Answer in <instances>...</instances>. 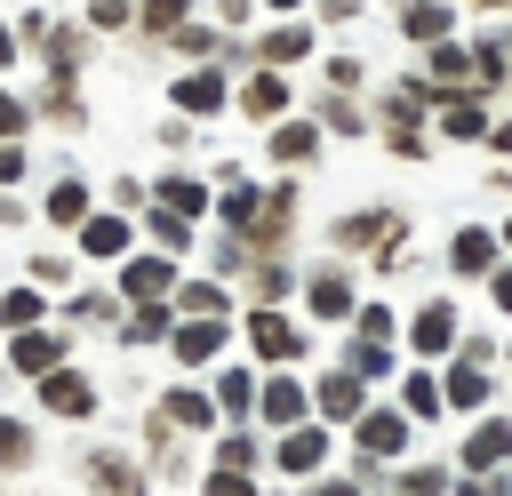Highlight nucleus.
Listing matches in <instances>:
<instances>
[{
  "instance_id": "obj_1",
  "label": "nucleus",
  "mask_w": 512,
  "mask_h": 496,
  "mask_svg": "<svg viewBox=\"0 0 512 496\" xmlns=\"http://www.w3.org/2000/svg\"><path fill=\"white\" fill-rule=\"evenodd\" d=\"M312 48H320V24H312V16H280L272 32L248 40V64H272V72H280V64H304Z\"/></svg>"
},
{
  "instance_id": "obj_2",
  "label": "nucleus",
  "mask_w": 512,
  "mask_h": 496,
  "mask_svg": "<svg viewBox=\"0 0 512 496\" xmlns=\"http://www.w3.org/2000/svg\"><path fill=\"white\" fill-rule=\"evenodd\" d=\"M352 440H360V472H376V464H392V456L408 448V416H392V408H360Z\"/></svg>"
},
{
  "instance_id": "obj_3",
  "label": "nucleus",
  "mask_w": 512,
  "mask_h": 496,
  "mask_svg": "<svg viewBox=\"0 0 512 496\" xmlns=\"http://www.w3.org/2000/svg\"><path fill=\"white\" fill-rule=\"evenodd\" d=\"M424 88L432 96H472V48L464 40H432L424 48Z\"/></svg>"
},
{
  "instance_id": "obj_4",
  "label": "nucleus",
  "mask_w": 512,
  "mask_h": 496,
  "mask_svg": "<svg viewBox=\"0 0 512 496\" xmlns=\"http://www.w3.org/2000/svg\"><path fill=\"white\" fill-rule=\"evenodd\" d=\"M168 104L208 120V112H224V104H232V80H224V72H208V64H200V72H176V80H168Z\"/></svg>"
},
{
  "instance_id": "obj_5",
  "label": "nucleus",
  "mask_w": 512,
  "mask_h": 496,
  "mask_svg": "<svg viewBox=\"0 0 512 496\" xmlns=\"http://www.w3.org/2000/svg\"><path fill=\"white\" fill-rule=\"evenodd\" d=\"M232 104H240L248 120H288V80H280L272 64H248V80L232 88Z\"/></svg>"
},
{
  "instance_id": "obj_6",
  "label": "nucleus",
  "mask_w": 512,
  "mask_h": 496,
  "mask_svg": "<svg viewBox=\"0 0 512 496\" xmlns=\"http://www.w3.org/2000/svg\"><path fill=\"white\" fill-rule=\"evenodd\" d=\"M248 344H256V360H296L304 352V328L264 304V312H248Z\"/></svg>"
},
{
  "instance_id": "obj_7",
  "label": "nucleus",
  "mask_w": 512,
  "mask_h": 496,
  "mask_svg": "<svg viewBox=\"0 0 512 496\" xmlns=\"http://www.w3.org/2000/svg\"><path fill=\"white\" fill-rule=\"evenodd\" d=\"M40 408H48V416H96V384H88L80 368H48V376H40Z\"/></svg>"
},
{
  "instance_id": "obj_8",
  "label": "nucleus",
  "mask_w": 512,
  "mask_h": 496,
  "mask_svg": "<svg viewBox=\"0 0 512 496\" xmlns=\"http://www.w3.org/2000/svg\"><path fill=\"white\" fill-rule=\"evenodd\" d=\"M152 208H168V216L200 224V216H208V176H184V168H168V176L152 184Z\"/></svg>"
},
{
  "instance_id": "obj_9",
  "label": "nucleus",
  "mask_w": 512,
  "mask_h": 496,
  "mask_svg": "<svg viewBox=\"0 0 512 496\" xmlns=\"http://www.w3.org/2000/svg\"><path fill=\"white\" fill-rule=\"evenodd\" d=\"M456 328H464V312L448 304V296H432L424 312H416V328H408V344L432 360V352H456Z\"/></svg>"
},
{
  "instance_id": "obj_10",
  "label": "nucleus",
  "mask_w": 512,
  "mask_h": 496,
  "mask_svg": "<svg viewBox=\"0 0 512 496\" xmlns=\"http://www.w3.org/2000/svg\"><path fill=\"white\" fill-rule=\"evenodd\" d=\"M80 472H88V488H96V496H144V472H136L128 456H112V448H88V456H80Z\"/></svg>"
},
{
  "instance_id": "obj_11",
  "label": "nucleus",
  "mask_w": 512,
  "mask_h": 496,
  "mask_svg": "<svg viewBox=\"0 0 512 496\" xmlns=\"http://www.w3.org/2000/svg\"><path fill=\"white\" fill-rule=\"evenodd\" d=\"M176 288V256L160 248V256H136V264H120V296H136V304H152V296H168Z\"/></svg>"
},
{
  "instance_id": "obj_12",
  "label": "nucleus",
  "mask_w": 512,
  "mask_h": 496,
  "mask_svg": "<svg viewBox=\"0 0 512 496\" xmlns=\"http://www.w3.org/2000/svg\"><path fill=\"white\" fill-rule=\"evenodd\" d=\"M400 32H408L416 48H432V40H456V8H448V0H408V8H400Z\"/></svg>"
},
{
  "instance_id": "obj_13",
  "label": "nucleus",
  "mask_w": 512,
  "mask_h": 496,
  "mask_svg": "<svg viewBox=\"0 0 512 496\" xmlns=\"http://www.w3.org/2000/svg\"><path fill=\"white\" fill-rule=\"evenodd\" d=\"M440 136L448 144H480L488 136V96H440Z\"/></svg>"
},
{
  "instance_id": "obj_14",
  "label": "nucleus",
  "mask_w": 512,
  "mask_h": 496,
  "mask_svg": "<svg viewBox=\"0 0 512 496\" xmlns=\"http://www.w3.org/2000/svg\"><path fill=\"white\" fill-rule=\"evenodd\" d=\"M168 352H176L184 368H200V360H216V352H224V328H216L208 312H192L184 328H168Z\"/></svg>"
},
{
  "instance_id": "obj_15",
  "label": "nucleus",
  "mask_w": 512,
  "mask_h": 496,
  "mask_svg": "<svg viewBox=\"0 0 512 496\" xmlns=\"http://www.w3.org/2000/svg\"><path fill=\"white\" fill-rule=\"evenodd\" d=\"M24 376H48V368H64V328H16V352H8Z\"/></svg>"
},
{
  "instance_id": "obj_16",
  "label": "nucleus",
  "mask_w": 512,
  "mask_h": 496,
  "mask_svg": "<svg viewBox=\"0 0 512 496\" xmlns=\"http://www.w3.org/2000/svg\"><path fill=\"white\" fill-rule=\"evenodd\" d=\"M280 464H288V472H304V480H320V464H328V424H288Z\"/></svg>"
},
{
  "instance_id": "obj_17",
  "label": "nucleus",
  "mask_w": 512,
  "mask_h": 496,
  "mask_svg": "<svg viewBox=\"0 0 512 496\" xmlns=\"http://www.w3.org/2000/svg\"><path fill=\"white\" fill-rule=\"evenodd\" d=\"M32 112H48V120H88V104H80V72H48L40 80V96H32Z\"/></svg>"
},
{
  "instance_id": "obj_18",
  "label": "nucleus",
  "mask_w": 512,
  "mask_h": 496,
  "mask_svg": "<svg viewBox=\"0 0 512 496\" xmlns=\"http://www.w3.org/2000/svg\"><path fill=\"white\" fill-rule=\"evenodd\" d=\"M272 160H280V168L320 160V120H272Z\"/></svg>"
},
{
  "instance_id": "obj_19",
  "label": "nucleus",
  "mask_w": 512,
  "mask_h": 496,
  "mask_svg": "<svg viewBox=\"0 0 512 496\" xmlns=\"http://www.w3.org/2000/svg\"><path fill=\"white\" fill-rule=\"evenodd\" d=\"M304 408H312V400H304V384H296V376H272V384L256 392V416H264V424H280V432H288V424H304Z\"/></svg>"
},
{
  "instance_id": "obj_20",
  "label": "nucleus",
  "mask_w": 512,
  "mask_h": 496,
  "mask_svg": "<svg viewBox=\"0 0 512 496\" xmlns=\"http://www.w3.org/2000/svg\"><path fill=\"white\" fill-rule=\"evenodd\" d=\"M464 464H472V472H496V464H512V416H488V424L464 440Z\"/></svg>"
},
{
  "instance_id": "obj_21",
  "label": "nucleus",
  "mask_w": 512,
  "mask_h": 496,
  "mask_svg": "<svg viewBox=\"0 0 512 496\" xmlns=\"http://www.w3.org/2000/svg\"><path fill=\"white\" fill-rule=\"evenodd\" d=\"M368 240H376V248L400 240V216H392V208H360V216L336 224V248H368Z\"/></svg>"
},
{
  "instance_id": "obj_22",
  "label": "nucleus",
  "mask_w": 512,
  "mask_h": 496,
  "mask_svg": "<svg viewBox=\"0 0 512 496\" xmlns=\"http://www.w3.org/2000/svg\"><path fill=\"white\" fill-rule=\"evenodd\" d=\"M88 40H96L88 24H48V40H40V48H48V72H80Z\"/></svg>"
},
{
  "instance_id": "obj_23",
  "label": "nucleus",
  "mask_w": 512,
  "mask_h": 496,
  "mask_svg": "<svg viewBox=\"0 0 512 496\" xmlns=\"http://www.w3.org/2000/svg\"><path fill=\"white\" fill-rule=\"evenodd\" d=\"M40 216H48V224H88V184H80V176H56L48 200H40Z\"/></svg>"
},
{
  "instance_id": "obj_24",
  "label": "nucleus",
  "mask_w": 512,
  "mask_h": 496,
  "mask_svg": "<svg viewBox=\"0 0 512 496\" xmlns=\"http://www.w3.org/2000/svg\"><path fill=\"white\" fill-rule=\"evenodd\" d=\"M496 232H480V224H464L456 240H448V256H456V272H496Z\"/></svg>"
},
{
  "instance_id": "obj_25",
  "label": "nucleus",
  "mask_w": 512,
  "mask_h": 496,
  "mask_svg": "<svg viewBox=\"0 0 512 496\" xmlns=\"http://www.w3.org/2000/svg\"><path fill=\"white\" fill-rule=\"evenodd\" d=\"M304 296H312V312H320V320H344V312H352V280H344L336 264H328V272H312V280H304Z\"/></svg>"
},
{
  "instance_id": "obj_26",
  "label": "nucleus",
  "mask_w": 512,
  "mask_h": 496,
  "mask_svg": "<svg viewBox=\"0 0 512 496\" xmlns=\"http://www.w3.org/2000/svg\"><path fill=\"white\" fill-rule=\"evenodd\" d=\"M184 16H192V0H136V32L144 40H168Z\"/></svg>"
},
{
  "instance_id": "obj_27",
  "label": "nucleus",
  "mask_w": 512,
  "mask_h": 496,
  "mask_svg": "<svg viewBox=\"0 0 512 496\" xmlns=\"http://www.w3.org/2000/svg\"><path fill=\"white\" fill-rule=\"evenodd\" d=\"M440 400H448V408H480V400H488V376H480V360H464V368H448V384H440Z\"/></svg>"
},
{
  "instance_id": "obj_28",
  "label": "nucleus",
  "mask_w": 512,
  "mask_h": 496,
  "mask_svg": "<svg viewBox=\"0 0 512 496\" xmlns=\"http://www.w3.org/2000/svg\"><path fill=\"white\" fill-rule=\"evenodd\" d=\"M160 416H168V424H192V432H208V424H216V400H200V392H192V384H176V392H168V408H160Z\"/></svg>"
},
{
  "instance_id": "obj_29",
  "label": "nucleus",
  "mask_w": 512,
  "mask_h": 496,
  "mask_svg": "<svg viewBox=\"0 0 512 496\" xmlns=\"http://www.w3.org/2000/svg\"><path fill=\"white\" fill-rule=\"evenodd\" d=\"M168 48H176V56H224V32H216V24H192V16H184V24L168 32Z\"/></svg>"
},
{
  "instance_id": "obj_30",
  "label": "nucleus",
  "mask_w": 512,
  "mask_h": 496,
  "mask_svg": "<svg viewBox=\"0 0 512 496\" xmlns=\"http://www.w3.org/2000/svg\"><path fill=\"white\" fill-rule=\"evenodd\" d=\"M80 248H88V256H120V248H128V224H120V216H88V224H80Z\"/></svg>"
},
{
  "instance_id": "obj_31",
  "label": "nucleus",
  "mask_w": 512,
  "mask_h": 496,
  "mask_svg": "<svg viewBox=\"0 0 512 496\" xmlns=\"http://www.w3.org/2000/svg\"><path fill=\"white\" fill-rule=\"evenodd\" d=\"M216 408H224V416H248V408H256V376H248V368H224V376H216Z\"/></svg>"
},
{
  "instance_id": "obj_32",
  "label": "nucleus",
  "mask_w": 512,
  "mask_h": 496,
  "mask_svg": "<svg viewBox=\"0 0 512 496\" xmlns=\"http://www.w3.org/2000/svg\"><path fill=\"white\" fill-rule=\"evenodd\" d=\"M360 392H368V384H360L352 368L328 376V384H320V416H360Z\"/></svg>"
},
{
  "instance_id": "obj_33",
  "label": "nucleus",
  "mask_w": 512,
  "mask_h": 496,
  "mask_svg": "<svg viewBox=\"0 0 512 496\" xmlns=\"http://www.w3.org/2000/svg\"><path fill=\"white\" fill-rule=\"evenodd\" d=\"M120 336H128V344H168V312H160V296H152V304H136Z\"/></svg>"
},
{
  "instance_id": "obj_34",
  "label": "nucleus",
  "mask_w": 512,
  "mask_h": 496,
  "mask_svg": "<svg viewBox=\"0 0 512 496\" xmlns=\"http://www.w3.org/2000/svg\"><path fill=\"white\" fill-rule=\"evenodd\" d=\"M320 128H336V136H360V104H352L344 88H328V96H320Z\"/></svg>"
},
{
  "instance_id": "obj_35",
  "label": "nucleus",
  "mask_w": 512,
  "mask_h": 496,
  "mask_svg": "<svg viewBox=\"0 0 512 496\" xmlns=\"http://www.w3.org/2000/svg\"><path fill=\"white\" fill-rule=\"evenodd\" d=\"M40 312H48L40 288H8V296H0V320H8V328H40Z\"/></svg>"
},
{
  "instance_id": "obj_36",
  "label": "nucleus",
  "mask_w": 512,
  "mask_h": 496,
  "mask_svg": "<svg viewBox=\"0 0 512 496\" xmlns=\"http://www.w3.org/2000/svg\"><path fill=\"white\" fill-rule=\"evenodd\" d=\"M320 80H328V88H344V96H360V88H368V64H360V56H328V64H320Z\"/></svg>"
},
{
  "instance_id": "obj_37",
  "label": "nucleus",
  "mask_w": 512,
  "mask_h": 496,
  "mask_svg": "<svg viewBox=\"0 0 512 496\" xmlns=\"http://www.w3.org/2000/svg\"><path fill=\"white\" fill-rule=\"evenodd\" d=\"M176 304H184V320H192V312H208V320H216V312H224V288H216V280H184V288H176Z\"/></svg>"
},
{
  "instance_id": "obj_38",
  "label": "nucleus",
  "mask_w": 512,
  "mask_h": 496,
  "mask_svg": "<svg viewBox=\"0 0 512 496\" xmlns=\"http://www.w3.org/2000/svg\"><path fill=\"white\" fill-rule=\"evenodd\" d=\"M24 128H32V104L16 88H0V144H24Z\"/></svg>"
},
{
  "instance_id": "obj_39",
  "label": "nucleus",
  "mask_w": 512,
  "mask_h": 496,
  "mask_svg": "<svg viewBox=\"0 0 512 496\" xmlns=\"http://www.w3.org/2000/svg\"><path fill=\"white\" fill-rule=\"evenodd\" d=\"M24 464H32V432L0 416V472H24Z\"/></svg>"
},
{
  "instance_id": "obj_40",
  "label": "nucleus",
  "mask_w": 512,
  "mask_h": 496,
  "mask_svg": "<svg viewBox=\"0 0 512 496\" xmlns=\"http://www.w3.org/2000/svg\"><path fill=\"white\" fill-rule=\"evenodd\" d=\"M216 464H224V472H248V464H256V432H224V440H216Z\"/></svg>"
},
{
  "instance_id": "obj_41",
  "label": "nucleus",
  "mask_w": 512,
  "mask_h": 496,
  "mask_svg": "<svg viewBox=\"0 0 512 496\" xmlns=\"http://www.w3.org/2000/svg\"><path fill=\"white\" fill-rule=\"evenodd\" d=\"M136 24V0H88V32H120Z\"/></svg>"
},
{
  "instance_id": "obj_42",
  "label": "nucleus",
  "mask_w": 512,
  "mask_h": 496,
  "mask_svg": "<svg viewBox=\"0 0 512 496\" xmlns=\"http://www.w3.org/2000/svg\"><path fill=\"white\" fill-rule=\"evenodd\" d=\"M400 400H408V416H440V384H432V376H408Z\"/></svg>"
},
{
  "instance_id": "obj_43",
  "label": "nucleus",
  "mask_w": 512,
  "mask_h": 496,
  "mask_svg": "<svg viewBox=\"0 0 512 496\" xmlns=\"http://www.w3.org/2000/svg\"><path fill=\"white\" fill-rule=\"evenodd\" d=\"M368 0H312V24H360Z\"/></svg>"
},
{
  "instance_id": "obj_44",
  "label": "nucleus",
  "mask_w": 512,
  "mask_h": 496,
  "mask_svg": "<svg viewBox=\"0 0 512 496\" xmlns=\"http://www.w3.org/2000/svg\"><path fill=\"white\" fill-rule=\"evenodd\" d=\"M208 8H216V24H224V32H240V24L256 16V0H208Z\"/></svg>"
},
{
  "instance_id": "obj_45",
  "label": "nucleus",
  "mask_w": 512,
  "mask_h": 496,
  "mask_svg": "<svg viewBox=\"0 0 512 496\" xmlns=\"http://www.w3.org/2000/svg\"><path fill=\"white\" fill-rule=\"evenodd\" d=\"M200 496H256V480H248V472H216Z\"/></svg>"
},
{
  "instance_id": "obj_46",
  "label": "nucleus",
  "mask_w": 512,
  "mask_h": 496,
  "mask_svg": "<svg viewBox=\"0 0 512 496\" xmlns=\"http://www.w3.org/2000/svg\"><path fill=\"white\" fill-rule=\"evenodd\" d=\"M56 280H72V264H56V256H32V288H56Z\"/></svg>"
},
{
  "instance_id": "obj_47",
  "label": "nucleus",
  "mask_w": 512,
  "mask_h": 496,
  "mask_svg": "<svg viewBox=\"0 0 512 496\" xmlns=\"http://www.w3.org/2000/svg\"><path fill=\"white\" fill-rule=\"evenodd\" d=\"M360 336H376V344H384V336H392V304H368V312H360Z\"/></svg>"
},
{
  "instance_id": "obj_48",
  "label": "nucleus",
  "mask_w": 512,
  "mask_h": 496,
  "mask_svg": "<svg viewBox=\"0 0 512 496\" xmlns=\"http://www.w3.org/2000/svg\"><path fill=\"white\" fill-rule=\"evenodd\" d=\"M488 296H496V312H512V264H496V272H488Z\"/></svg>"
},
{
  "instance_id": "obj_49",
  "label": "nucleus",
  "mask_w": 512,
  "mask_h": 496,
  "mask_svg": "<svg viewBox=\"0 0 512 496\" xmlns=\"http://www.w3.org/2000/svg\"><path fill=\"white\" fill-rule=\"evenodd\" d=\"M24 176V144H0V184H16Z\"/></svg>"
},
{
  "instance_id": "obj_50",
  "label": "nucleus",
  "mask_w": 512,
  "mask_h": 496,
  "mask_svg": "<svg viewBox=\"0 0 512 496\" xmlns=\"http://www.w3.org/2000/svg\"><path fill=\"white\" fill-rule=\"evenodd\" d=\"M480 144H496V152H512V120H488V136Z\"/></svg>"
},
{
  "instance_id": "obj_51",
  "label": "nucleus",
  "mask_w": 512,
  "mask_h": 496,
  "mask_svg": "<svg viewBox=\"0 0 512 496\" xmlns=\"http://www.w3.org/2000/svg\"><path fill=\"white\" fill-rule=\"evenodd\" d=\"M16 48H24V40H16V24H0V72L16 64Z\"/></svg>"
},
{
  "instance_id": "obj_52",
  "label": "nucleus",
  "mask_w": 512,
  "mask_h": 496,
  "mask_svg": "<svg viewBox=\"0 0 512 496\" xmlns=\"http://www.w3.org/2000/svg\"><path fill=\"white\" fill-rule=\"evenodd\" d=\"M256 8H272V16H304L312 0H256Z\"/></svg>"
},
{
  "instance_id": "obj_53",
  "label": "nucleus",
  "mask_w": 512,
  "mask_h": 496,
  "mask_svg": "<svg viewBox=\"0 0 512 496\" xmlns=\"http://www.w3.org/2000/svg\"><path fill=\"white\" fill-rule=\"evenodd\" d=\"M312 496H360V488H352V480H320Z\"/></svg>"
},
{
  "instance_id": "obj_54",
  "label": "nucleus",
  "mask_w": 512,
  "mask_h": 496,
  "mask_svg": "<svg viewBox=\"0 0 512 496\" xmlns=\"http://www.w3.org/2000/svg\"><path fill=\"white\" fill-rule=\"evenodd\" d=\"M472 8H488V16H512V0H472Z\"/></svg>"
},
{
  "instance_id": "obj_55",
  "label": "nucleus",
  "mask_w": 512,
  "mask_h": 496,
  "mask_svg": "<svg viewBox=\"0 0 512 496\" xmlns=\"http://www.w3.org/2000/svg\"><path fill=\"white\" fill-rule=\"evenodd\" d=\"M496 240H504V248H512V224H504V232H496Z\"/></svg>"
}]
</instances>
